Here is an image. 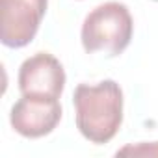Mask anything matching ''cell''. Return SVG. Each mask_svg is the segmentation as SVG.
<instances>
[{"mask_svg":"<svg viewBox=\"0 0 158 158\" xmlns=\"http://www.w3.org/2000/svg\"><path fill=\"white\" fill-rule=\"evenodd\" d=\"M48 0H0V41L23 48L35 37Z\"/></svg>","mask_w":158,"mask_h":158,"instance_id":"obj_3","label":"cell"},{"mask_svg":"<svg viewBox=\"0 0 158 158\" xmlns=\"http://www.w3.org/2000/svg\"><path fill=\"white\" fill-rule=\"evenodd\" d=\"M61 119V104L58 99L21 97L10 114V123L23 138H43L50 134Z\"/></svg>","mask_w":158,"mask_h":158,"instance_id":"obj_5","label":"cell"},{"mask_svg":"<svg viewBox=\"0 0 158 158\" xmlns=\"http://www.w3.org/2000/svg\"><path fill=\"white\" fill-rule=\"evenodd\" d=\"M156 2H158V0H156Z\"/></svg>","mask_w":158,"mask_h":158,"instance_id":"obj_7","label":"cell"},{"mask_svg":"<svg viewBox=\"0 0 158 158\" xmlns=\"http://www.w3.org/2000/svg\"><path fill=\"white\" fill-rule=\"evenodd\" d=\"M132 154V156H158V141L152 143H136V145H127L117 151V156Z\"/></svg>","mask_w":158,"mask_h":158,"instance_id":"obj_6","label":"cell"},{"mask_svg":"<svg viewBox=\"0 0 158 158\" xmlns=\"http://www.w3.org/2000/svg\"><path fill=\"white\" fill-rule=\"evenodd\" d=\"M65 88V71L48 52L26 58L19 69V91L24 97L60 99Z\"/></svg>","mask_w":158,"mask_h":158,"instance_id":"obj_4","label":"cell"},{"mask_svg":"<svg viewBox=\"0 0 158 158\" xmlns=\"http://www.w3.org/2000/svg\"><path fill=\"white\" fill-rule=\"evenodd\" d=\"M134 34V21L121 2H104L91 10L82 24L80 39L88 54L102 52L115 58L125 52Z\"/></svg>","mask_w":158,"mask_h":158,"instance_id":"obj_2","label":"cell"},{"mask_svg":"<svg viewBox=\"0 0 158 158\" xmlns=\"http://www.w3.org/2000/svg\"><path fill=\"white\" fill-rule=\"evenodd\" d=\"M73 104L76 128L88 141L104 145L115 138L123 125V89L115 80H102L97 86L78 84Z\"/></svg>","mask_w":158,"mask_h":158,"instance_id":"obj_1","label":"cell"}]
</instances>
